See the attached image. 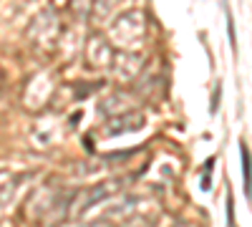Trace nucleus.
I'll use <instances>...</instances> for the list:
<instances>
[{
	"mask_svg": "<svg viewBox=\"0 0 252 227\" xmlns=\"http://www.w3.org/2000/svg\"><path fill=\"white\" fill-rule=\"evenodd\" d=\"M129 116V114H126ZM126 116H116L109 121V134H119V131H134L139 127H144V116H136L134 121H126Z\"/></svg>",
	"mask_w": 252,
	"mask_h": 227,
	"instance_id": "obj_1",
	"label": "nucleus"
},
{
	"mask_svg": "<svg viewBox=\"0 0 252 227\" xmlns=\"http://www.w3.org/2000/svg\"><path fill=\"white\" fill-rule=\"evenodd\" d=\"M240 152H242V177H245V195L250 197V179H252V172H250V152H247V144H240Z\"/></svg>",
	"mask_w": 252,
	"mask_h": 227,
	"instance_id": "obj_2",
	"label": "nucleus"
}]
</instances>
